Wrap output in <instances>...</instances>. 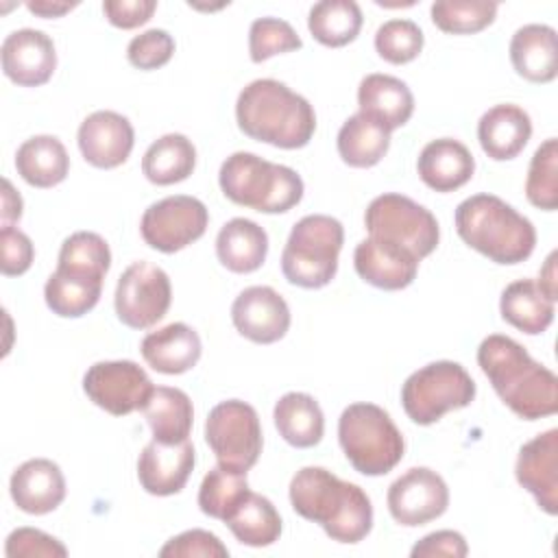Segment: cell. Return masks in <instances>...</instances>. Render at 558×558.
I'll return each mask as SVG.
<instances>
[{
    "mask_svg": "<svg viewBox=\"0 0 558 558\" xmlns=\"http://www.w3.org/2000/svg\"><path fill=\"white\" fill-rule=\"evenodd\" d=\"M477 364L497 397L521 418L536 421L558 412V379L534 362L512 338L493 333L477 347Z\"/></svg>",
    "mask_w": 558,
    "mask_h": 558,
    "instance_id": "1",
    "label": "cell"
},
{
    "mask_svg": "<svg viewBox=\"0 0 558 558\" xmlns=\"http://www.w3.org/2000/svg\"><path fill=\"white\" fill-rule=\"evenodd\" d=\"M290 504L296 514L318 523L336 543H360L373 527L368 495L325 466H303L292 475Z\"/></svg>",
    "mask_w": 558,
    "mask_h": 558,
    "instance_id": "2",
    "label": "cell"
},
{
    "mask_svg": "<svg viewBox=\"0 0 558 558\" xmlns=\"http://www.w3.org/2000/svg\"><path fill=\"white\" fill-rule=\"evenodd\" d=\"M235 120L246 137L286 150L307 146L316 131L310 100L275 78L251 81L240 92Z\"/></svg>",
    "mask_w": 558,
    "mask_h": 558,
    "instance_id": "3",
    "label": "cell"
},
{
    "mask_svg": "<svg viewBox=\"0 0 558 558\" xmlns=\"http://www.w3.org/2000/svg\"><path fill=\"white\" fill-rule=\"evenodd\" d=\"M460 240L495 264H521L536 246L534 225L495 194H475L456 207Z\"/></svg>",
    "mask_w": 558,
    "mask_h": 558,
    "instance_id": "4",
    "label": "cell"
},
{
    "mask_svg": "<svg viewBox=\"0 0 558 558\" xmlns=\"http://www.w3.org/2000/svg\"><path fill=\"white\" fill-rule=\"evenodd\" d=\"M218 183L231 203L262 214L290 211L303 198V179L296 170L246 150H238L222 161Z\"/></svg>",
    "mask_w": 558,
    "mask_h": 558,
    "instance_id": "5",
    "label": "cell"
},
{
    "mask_svg": "<svg viewBox=\"0 0 558 558\" xmlns=\"http://www.w3.org/2000/svg\"><path fill=\"white\" fill-rule=\"evenodd\" d=\"M338 440L351 466L368 477L390 473L405 451L403 436L390 414L368 401H357L342 410Z\"/></svg>",
    "mask_w": 558,
    "mask_h": 558,
    "instance_id": "6",
    "label": "cell"
},
{
    "mask_svg": "<svg viewBox=\"0 0 558 558\" xmlns=\"http://www.w3.org/2000/svg\"><path fill=\"white\" fill-rule=\"evenodd\" d=\"M344 242V227L325 214L303 216L290 231L281 253L283 277L299 288L316 290L338 272V255Z\"/></svg>",
    "mask_w": 558,
    "mask_h": 558,
    "instance_id": "7",
    "label": "cell"
},
{
    "mask_svg": "<svg viewBox=\"0 0 558 558\" xmlns=\"http://www.w3.org/2000/svg\"><path fill=\"white\" fill-rule=\"evenodd\" d=\"M475 381L466 368L451 360H438L414 371L401 386V405L416 425H432L447 412L471 405Z\"/></svg>",
    "mask_w": 558,
    "mask_h": 558,
    "instance_id": "8",
    "label": "cell"
},
{
    "mask_svg": "<svg viewBox=\"0 0 558 558\" xmlns=\"http://www.w3.org/2000/svg\"><path fill=\"white\" fill-rule=\"evenodd\" d=\"M364 225L368 238L403 248L418 262L432 255L440 240L436 216L397 192L375 196L364 211Z\"/></svg>",
    "mask_w": 558,
    "mask_h": 558,
    "instance_id": "9",
    "label": "cell"
},
{
    "mask_svg": "<svg viewBox=\"0 0 558 558\" xmlns=\"http://www.w3.org/2000/svg\"><path fill=\"white\" fill-rule=\"evenodd\" d=\"M205 440L214 451L218 466L235 473L251 471L264 447L255 408L240 399L220 401L207 414Z\"/></svg>",
    "mask_w": 558,
    "mask_h": 558,
    "instance_id": "10",
    "label": "cell"
},
{
    "mask_svg": "<svg viewBox=\"0 0 558 558\" xmlns=\"http://www.w3.org/2000/svg\"><path fill=\"white\" fill-rule=\"evenodd\" d=\"M172 301V286L166 270L150 262H133L116 286V314L131 329L157 325Z\"/></svg>",
    "mask_w": 558,
    "mask_h": 558,
    "instance_id": "11",
    "label": "cell"
},
{
    "mask_svg": "<svg viewBox=\"0 0 558 558\" xmlns=\"http://www.w3.org/2000/svg\"><path fill=\"white\" fill-rule=\"evenodd\" d=\"M209 211L203 201L185 194L166 196L153 203L140 222L144 242L161 253H177L207 231Z\"/></svg>",
    "mask_w": 558,
    "mask_h": 558,
    "instance_id": "12",
    "label": "cell"
},
{
    "mask_svg": "<svg viewBox=\"0 0 558 558\" xmlns=\"http://www.w3.org/2000/svg\"><path fill=\"white\" fill-rule=\"evenodd\" d=\"M83 390L100 410L113 416H126L144 410L155 386L140 364L131 360H107L87 368Z\"/></svg>",
    "mask_w": 558,
    "mask_h": 558,
    "instance_id": "13",
    "label": "cell"
},
{
    "mask_svg": "<svg viewBox=\"0 0 558 558\" xmlns=\"http://www.w3.org/2000/svg\"><path fill=\"white\" fill-rule=\"evenodd\" d=\"M386 501L390 517L399 525L418 527L445 514L449 488L436 471L412 466L390 484Z\"/></svg>",
    "mask_w": 558,
    "mask_h": 558,
    "instance_id": "14",
    "label": "cell"
},
{
    "mask_svg": "<svg viewBox=\"0 0 558 558\" xmlns=\"http://www.w3.org/2000/svg\"><path fill=\"white\" fill-rule=\"evenodd\" d=\"M231 320L240 336L255 344H272L290 329V307L270 286L244 288L233 305Z\"/></svg>",
    "mask_w": 558,
    "mask_h": 558,
    "instance_id": "15",
    "label": "cell"
},
{
    "mask_svg": "<svg viewBox=\"0 0 558 558\" xmlns=\"http://www.w3.org/2000/svg\"><path fill=\"white\" fill-rule=\"evenodd\" d=\"M2 72L22 87H39L50 81L57 68L54 41L37 28H20L4 37L0 48Z\"/></svg>",
    "mask_w": 558,
    "mask_h": 558,
    "instance_id": "16",
    "label": "cell"
},
{
    "mask_svg": "<svg viewBox=\"0 0 558 558\" xmlns=\"http://www.w3.org/2000/svg\"><path fill=\"white\" fill-rule=\"evenodd\" d=\"M76 142L87 163L94 168L111 170L129 159L135 144V133L129 118L105 109L89 113L81 122Z\"/></svg>",
    "mask_w": 558,
    "mask_h": 558,
    "instance_id": "17",
    "label": "cell"
},
{
    "mask_svg": "<svg viewBox=\"0 0 558 558\" xmlns=\"http://www.w3.org/2000/svg\"><path fill=\"white\" fill-rule=\"evenodd\" d=\"M517 482L547 514H558V429L551 427L527 440L517 456Z\"/></svg>",
    "mask_w": 558,
    "mask_h": 558,
    "instance_id": "18",
    "label": "cell"
},
{
    "mask_svg": "<svg viewBox=\"0 0 558 558\" xmlns=\"http://www.w3.org/2000/svg\"><path fill=\"white\" fill-rule=\"evenodd\" d=\"M194 445L190 440L166 445L148 442L137 458V480L148 495L168 497L183 490L194 471Z\"/></svg>",
    "mask_w": 558,
    "mask_h": 558,
    "instance_id": "19",
    "label": "cell"
},
{
    "mask_svg": "<svg viewBox=\"0 0 558 558\" xmlns=\"http://www.w3.org/2000/svg\"><path fill=\"white\" fill-rule=\"evenodd\" d=\"M13 504L26 514H48L65 499V477L57 462L33 458L22 462L9 482Z\"/></svg>",
    "mask_w": 558,
    "mask_h": 558,
    "instance_id": "20",
    "label": "cell"
},
{
    "mask_svg": "<svg viewBox=\"0 0 558 558\" xmlns=\"http://www.w3.org/2000/svg\"><path fill=\"white\" fill-rule=\"evenodd\" d=\"M355 272L379 290H403L416 279L418 259L403 248L366 238L353 251Z\"/></svg>",
    "mask_w": 558,
    "mask_h": 558,
    "instance_id": "21",
    "label": "cell"
},
{
    "mask_svg": "<svg viewBox=\"0 0 558 558\" xmlns=\"http://www.w3.org/2000/svg\"><path fill=\"white\" fill-rule=\"evenodd\" d=\"M360 113L381 124L386 131L401 129L414 113L410 87L390 74H366L357 87Z\"/></svg>",
    "mask_w": 558,
    "mask_h": 558,
    "instance_id": "22",
    "label": "cell"
},
{
    "mask_svg": "<svg viewBox=\"0 0 558 558\" xmlns=\"http://www.w3.org/2000/svg\"><path fill=\"white\" fill-rule=\"evenodd\" d=\"M416 170L429 190L453 192L471 181L475 159L462 142L453 137H438L423 146Z\"/></svg>",
    "mask_w": 558,
    "mask_h": 558,
    "instance_id": "23",
    "label": "cell"
},
{
    "mask_svg": "<svg viewBox=\"0 0 558 558\" xmlns=\"http://www.w3.org/2000/svg\"><path fill=\"white\" fill-rule=\"evenodd\" d=\"M532 137V120L519 105H495L477 122L482 150L495 161L514 159Z\"/></svg>",
    "mask_w": 558,
    "mask_h": 558,
    "instance_id": "24",
    "label": "cell"
},
{
    "mask_svg": "<svg viewBox=\"0 0 558 558\" xmlns=\"http://www.w3.org/2000/svg\"><path fill=\"white\" fill-rule=\"evenodd\" d=\"M144 362L163 375H181L196 366L201 360V338L185 323H170L150 331L140 344Z\"/></svg>",
    "mask_w": 558,
    "mask_h": 558,
    "instance_id": "25",
    "label": "cell"
},
{
    "mask_svg": "<svg viewBox=\"0 0 558 558\" xmlns=\"http://www.w3.org/2000/svg\"><path fill=\"white\" fill-rule=\"evenodd\" d=\"M510 61L530 83H551L558 74L556 31L547 24H525L510 39Z\"/></svg>",
    "mask_w": 558,
    "mask_h": 558,
    "instance_id": "26",
    "label": "cell"
},
{
    "mask_svg": "<svg viewBox=\"0 0 558 558\" xmlns=\"http://www.w3.org/2000/svg\"><path fill=\"white\" fill-rule=\"evenodd\" d=\"M216 255L231 272H253L268 255V235L248 218H231L216 235Z\"/></svg>",
    "mask_w": 558,
    "mask_h": 558,
    "instance_id": "27",
    "label": "cell"
},
{
    "mask_svg": "<svg viewBox=\"0 0 558 558\" xmlns=\"http://www.w3.org/2000/svg\"><path fill=\"white\" fill-rule=\"evenodd\" d=\"M17 174L33 187H54L70 172L65 146L54 135L28 137L15 153Z\"/></svg>",
    "mask_w": 558,
    "mask_h": 558,
    "instance_id": "28",
    "label": "cell"
},
{
    "mask_svg": "<svg viewBox=\"0 0 558 558\" xmlns=\"http://www.w3.org/2000/svg\"><path fill=\"white\" fill-rule=\"evenodd\" d=\"M142 412L153 432V440L166 445L187 440L194 423V408L192 399L183 390L157 386Z\"/></svg>",
    "mask_w": 558,
    "mask_h": 558,
    "instance_id": "29",
    "label": "cell"
},
{
    "mask_svg": "<svg viewBox=\"0 0 558 558\" xmlns=\"http://www.w3.org/2000/svg\"><path fill=\"white\" fill-rule=\"evenodd\" d=\"M272 418L279 436L296 449L318 445L325 432L323 410L307 392H286L275 403Z\"/></svg>",
    "mask_w": 558,
    "mask_h": 558,
    "instance_id": "30",
    "label": "cell"
},
{
    "mask_svg": "<svg viewBox=\"0 0 558 558\" xmlns=\"http://www.w3.org/2000/svg\"><path fill=\"white\" fill-rule=\"evenodd\" d=\"M499 312L501 318L514 329L536 336L551 325L556 307L534 279H519L506 286L501 292Z\"/></svg>",
    "mask_w": 558,
    "mask_h": 558,
    "instance_id": "31",
    "label": "cell"
},
{
    "mask_svg": "<svg viewBox=\"0 0 558 558\" xmlns=\"http://www.w3.org/2000/svg\"><path fill=\"white\" fill-rule=\"evenodd\" d=\"M340 159L351 168H371L384 159L390 148V131L364 113L344 120L336 137Z\"/></svg>",
    "mask_w": 558,
    "mask_h": 558,
    "instance_id": "32",
    "label": "cell"
},
{
    "mask_svg": "<svg viewBox=\"0 0 558 558\" xmlns=\"http://www.w3.org/2000/svg\"><path fill=\"white\" fill-rule=\"evenodd\" d=\"M196 166V148L181 133H166L155 140L144 157L142 172L155 185H172L185 181Z\"/></svg>",
    "mask_w": 558,
    "mask_h": 558,
    "instance_id": "33",
    "label": "cell"
},
{
    "mask_svg": "<svg viewBox=\"0 0 558 558\" xmlns=\"http://www.w3.org/2000/svg\"><path fill=\"white\" fill-rule=\"evenodd\" d=\"M233 536L248 547H268L281 536V517L272 501L248 490L240 506L225 521Z\"/></svg>",
    "mask_w": 558,
    "mask_h": 558,
    "instance_id": "34",
    "label": "cell"
},
{
    "mask_svg": "<svg viewBox=\"0 0 558 558\" xmlns=\"http://www.w3.org/2000/svg\"><path fill=\"white\" fill-rule=\"evenodd\" d=\"M362 20V9L353 0H320L310 9L307 28L318 44L342 48L360 35Z\"/></svg>",
    "mask_w": 558,
    "mask_h": 558,
    "instance_id": "35",
    "label": "cell"
},
{
    "mask_svg": "<svg viewBox=\"0 0 558 558\" xmlns=\"http://www.w3.org/2000/svg\"><path fill=\"white\" fill-rule=\"evenodd\" d=\"M111 266V251L102 235L94 231H76L68 235L59 248V262L57 270L89 279V281H102L107 270Z\"/></svg>",
    "mask_w": 558,
    "mask_h": 558,
    "instance_id": "36",
    "label": "cell"
},
{
    "mask_svg": "<svg viewBox=\"0 0 558 558\" xmlns=\"http://www.w3.org/2000/svg\"><path fill=\"white\" fill-rule=\"evenodd\" d=\"M100 292H102V281L78 279L59 270H54L44 286L46 305L52 310V314L61 318L85 316L96 307Z\"/></svg>",
    "mask_w": 558,
    "mask_h": 558,
    "instance_id": "37",
    "label": "cell"
},
{
    "mask_svg": "<svg viewBox=\"0 0 558 558\" xmlns=\"http://www.w3.org/2000/svg\"><path fill=\"white\" fill-rule=\"evenodd\" d=\"M248 490L251 488L246 482V473H235V471L216 466L201 482L198 506L207 517L227 521L229 514L248 495Z\"/></svg>",
    "mask_w": 558,
    "mask_h": 558,
    "instance_id": "38",
    "label": "cell"
},
{
    "mask_svg": "<svg viewBox=\"0 0 558 558\" xmlns=\"http://www.w3.org/2000/svg\"><path fill=\"white\" fill-rule=\"evenodd\" d=\"M432 22L451 35L480 33L493 24L497 4L486 0H438L432 4Z\"/></svg>",
    "mask_w": 558,
    "mask_h": 558,
    "instance_id": "39",
    "label": "cell"
},
{
    "mask_svg": "<svg viewBox=\"0 0 558 558\" xmlns=\"http://www.w3.org/2000/svg\"><path fill=\"white\" fill-rule=\"evenodd\" d=\"M527 201L545 211L558 207V140L547 137L532 155L527 179H525Z\"/></svg>",
    "mask_w": 558,
    "mask_h": 558,
    "instance_id": "40",
    "label": "cell"
},
{
    "mask_svg": "<svg viewBox=\"0 0 558 558\" xmlns=\"http://www.w3.org/2000/svg\"><path fill=\"white\" fill-rule=\"evenodd\" d=\"M423 44H425L423 31L412 20H401V17L388 20L375 33L377 54L392 65H403L414 61L421 54Z\"/></svg>",
    "mask_w": 558,
    "mask_h": 558,
    "instance_id": "41",
    "label": "cell"
},
{
    "mask_svg": "<svg viewBox=\"0 0 558 558\" xmlns=\"http://www.w3.org/2000/svg\"><path fill=\"white\" fill-rule=\"evenodd\" d=\"M301 46V37L286 20L257 17L248 28V54L253 63H262L281 52L299 50Z\"/></svg>",
    "mask_w": 558,
    "mask_h": 558,
    "instance_id": "42",
    "label": "cell"
},
{
    "mask_svg": "<svg viewBox=\"0 0 558 558\" xmlns=\"http://www.w3.org/2000/svg\"><path fill=\"white\" fill-rule=\"evenodd\" d=\"M174 54V39L163 28H148L135 35L126 46V59L137 70H157Z\"/></svg>",
    "mask_w": 558,
    "mask_h": 558,
    "instance_id": "43",
    "label": "cell"
},
{
    "mask_svg": "<svg viewBox=\"0 0 558 558\" xmlns=\"http://www.w3.org/2000/svg\"><path fill=\"white\" fill-rule=\"evenodd\" d=\"M161 558H227L229 549L222 545V541L207 532V530H185L177 536H172L161 549H159Z\"/></svg>",
    "mask_w": 558,
    "mask_h": 558,
    "instance_id": "44",
    "label": "cell"
},
{
    "mask_svg": "<svg viewBox=\"0 0 558 558\" xmlns=\"http://www.w3.org/2000/svg\"><path fill=\"white\" fill-rule=\"evenodd\" d=\"M4 554L9 558H22V556L63 558V556H68V549L59 538H54L37 527H17L7 536Z\"/></svg>",
    "mask_w": 558,
    "mask_h": 558,
    "instance_id": "45",
    "label": "cell"
},
{
    "mask_svg": "<svg viewBox=\"0 0 558 558\" xmlns=\"http://www.w3.org/2000/svg\"><path fill=\"white\" fill-rule=\"evenodd\" d=\"M0 248H2V275L17 277L24 275L35 257V246L31 238L20 231L17 227H2L0 229Z\"/></svg>",
    "mask_w": 558,
    "mask_h": 558,
    "instance_id": "46",
    "label": "cell"
},
{
    "mask_svg": "<svg viewBox=\"0 0 558 558\" xmlns=\"http://www.w3.org/2000/svg\"><path fill=\"white\" fill-rule=\"evenodd\" d=\"M157 9L155 0H105L102 13L116 28L131 31L146 24Z\"/></svg>",
    "mask_w": 558,
    "mask_h": 558,
    "instance_id": "47",
    "label": "cell"
},
{
    "mask_svg": "<svg viewBox=\"0 0 558 558\" xmlns=\"http://www.w3.org/2000/svg\"><path fill=\"white\" fill-rule=\"evenodd\" d=\"M469 554V545L464 541V536L456 530H438L432 532L427 536H423L412 549L410 556L412 558H438V556H447V558H464Z\"/></svg>",
    "mask_w": 558,
    "mask_h": 558,
    "instance_id": "48",
    "label": "cell"
},
{
    "mask_svg": "<svg viewBox=\"0 0 558 558\" xmlns=\"http://www.w3.org/2000/svg\"><path fill=\"white\" fill-rule=\"evenodd\" d=\"M22 216V196L13 190L9 179H2V227H13Z\"/></svg>",
    "mask_w": 558,
    "mask_h": 558,
    "instance_id": "49",
    "label": "cell"
},
{
    "mask_svg": "<svg viewBox=\"0 0 558 558\" xmlns=\"http://www.w3.org/2000/svg\"><path fill=\"white\" fill-rule=\"evenodd\" d=\"M556 257H558V253L556 251H551L549 253V257L545 259V266L541 268V272H538V288L547 294V299H551L554 303H556V299H558V275H556Z\"/></svg>",
    "mask_w": 558,
    "mask_h": 558,
    "instance_id": "50",
    "label": "cell"
},
{
    "mask_svg": "<svg viewBox=\"0 0 558 558\" xmlns=\"http://www.w3.org/2000/svg\"><path fill=\"white\" fill-rule=\"evenodd\" d=\"M76 2H50V0H35L26 2V9L39 17H61L68 11H72Z\"/></svg>",
    "mask_w": 558,
    "mask_h": 558,
    "instance_id": "51",
    "label": "cell"
}]
</instances>
